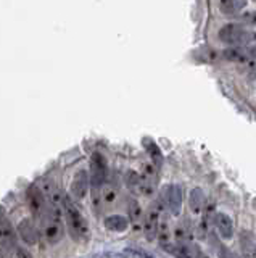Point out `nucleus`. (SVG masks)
<instances>
[{"label": "nucleus", "instance_id": "obj_28", "mask_svg": "<svg viewBox=\"0 0 256 258\" xmlns=\"http://www.w3.org/2000/svg\"><path fill=\"white\" fill-rule=\"evenodd\" d=\"M251 258H256V245L253 247V252H251Z\"/></svg>", "mask_w": 256, "mask_h": 258}, {"label": "nucleus", "instance_id": "obj_25", "mask_svg": "<svg viewBox=\"0 0 256 258\" xmlns=\"http://www.w3.org/2000/svg\"><path fill=\"white\" fill-rule=\"evenodd\" d=\"M246 50H248V55H250V58H256V44L251 45V47H248Z\"/></svg>", "mask_w": 256, "mask_h": 258}, {"label": "nucleus", "instance_id": "obj_23", "mask_svg": "<svg viewBox=\"0 0 256 258\" xmlns=\"http://www.w3.org/2000/svg\"><path fill=\"white\" fill-rule=\"evenodd\" d=\"M219 258H237V255H235L234 252H230L229 248L221 247V248H219Z\"/></svg>", "mask_w": 256, "mask_h": 258}, {"label": "nucleus", "instance_id": "obj_15", "mask_svg": "<svg viewBox=\"0 0 256 258\" xmlns=\"http://www.w3.org/2000/svg\"><path fill=\"white\" fill-rule=\"evenodd\" d=\"M143 147H145V150L148 152V155L151 158V161H153L155 168H161L163 166V161H164V157H163V152L161 149L158 147L156 142H153L151 139H143Z\"/></svg>", "mask_w": 256, "mask_h": 258}, {"label": "nucleus", "instance_id": "obj_1", "mask_svg": "<svg viewBox=\"0 0 256 258\" xmlns=\"http://www.w3.org/2000/svg\"><path fill=\"white\" fill-rule=\"evenodd\" d=\"M63 212H65L66 224L71 232V237L74 240H87L91 237L89 224H87L86 218L81 215V212L73 205L68 197H63Z\"/></svg>", "mask_w": 256, "mask_h": 258}, {"label": "nucleus", "instance_id": "obj_2", "mask_svg": "<svg viewBox=\"0 0 256 258\" xmlns=\"http://www.w3.org/2000/svg\"><path fill=\"white\" fill-rule=\"evenodd\" d=\"M218 37L224 44L240 47V45L250 44V42H253V40H256V31L248 29L238 23H229L219 29Z\"/></svg>", "mask_w": 256, "mask_h": 258}, {"label": "nucleus", "instance_id": "obj_21", "mask_svg": "<svg viewBox=\"0 0 256 258\" xmlns=\"http://www.w3.org/2000/svg\"><path fill=\"white\" fill-rule=\"evenodd\" d=\"M127 253H131V255H134L135 258H151L147 252H142V250H135V248H127L126 250Z\"/></svg>", "mask_w": 256, "mask_h": 258}, {"label": "nucleus", "instance_id": "obj_4", "mask_svg": "<svg viewBox=\"0 0 256 258\" xmlns=\"http://www.w3.org/2000/svg\"><path fill=\"white\" fill-rule=\"evenodd\" d=\"M163 220V207L161 204H151L145 215H143V221H142V228L143 234L148 240H155L158 239V231H159V224Z\"/></svg>", "mask_w": 256, "mask_h": 258}, {"label": "nucleus", "instance_id": "obj_14", "mask_svg": "<svg viewBox=\"0 0 256 258\" xmlns=\"http://www.w3.org/2000/svg\"><path fill=\"white\" fill-rule=\"evenodd\" d=\"M222 56L229 61L234 63H248L250 61V55H248L246 48L242 47H229L222 52Z\"/></svg>", "mask_w": 256, "mask_h": 258}, {"label": "nucleus", "instance_id": "obj_16", "mask_svg": "<svg viewBox=\"0 0 256 258\" xmlns=\"http://www.w3.org/2000/svg\"><path fill=\"white\" fill-rule=\"evenodd\" d=\"M127 216H129L131 223H134V224H139L140 221H143L142 207L139 205V202L135 199L127 200Z\"/></svg>", "mask_w": 256, "mask_h": 258}, {"label": "nucleus", "instance_id": "obj_9", "mask_svg": "<svg viewBox=\"0 0 256 258\" xmlns=\"http://www.w3.org/2000/svg\"><path fill=\"white\" fill-rule=\"evenodd\" d=\"M0 245L4 248L17 245V232H15L10 220L4 213H0Z\"/></svg>", "mask_w": 256, "mask_h": 258}, {"label": "nucleus", "instance_id": "obj_5", "mask_svg": "<svg viewBox=\"0 0 256 258\" xmlns=\"http://www.w3.org/2000/svg\"><path fill=\"white\" fill-rule=\"evenodd\" d=\"M161 199L173 215H179L184 202V187L179 184H167L161 189Z\"/></svg>", "mask_w": 256, "mask_h": 258}, {"label": "nucleus", "instance_id": "obj_18", "mask_svg": "<svg viewBox=\"0 0 256 258\" xmlns=\"http://www.w3.org/2000/svg\"><path fill=\"white\" fill-rule=\"evenodd\" d=\"M173 255L176 258H197V247H190V245H174Z\"/></svg>", "mask_w": 256, "mask_h": 258}, {"label": "nucleus", "instance_id": "obj_10", "mask_svg": "<svg viewBox=\"0 0 256 258\" xmlns=\"http://www.w3.org/2000/svg\"><path fill=\"white\" fill-rule=\"evenodd\" d=\"M214 224L216 229H218L219 236L222 239H232L234 237V223H232V218L226 213H218L214 218Z\"/></svg>", "mask_w": 256, "mask_h": 258}, {"label": "nucleus", "instance_id": "obj_26", "mask_svg": "<svg viewBox=\"0 0 256 258\" xmlns=\"http://www.w3.org/2000/svg\"><path fill=\"white\" fill-rule=\"evenodd\" d=\"M105 258H126L123 253H107Z\"/></svg>", "mask_w": 256, "mask_h": 258}, {"label": "nucleus", "instance_id": "obj_17", "mask_svg": "<svg viewBox=\"0 0 256 258\" xmlns=\"http://www.w3.org/2000/svg\"><path fill=\"white\" fill-rule=\"evenodd\" d=\"M246 5H248V2H245V0H222L219 4V8L224 13L234 15V13L242 12Z\"/></svg>", "mask_w": 256, "mask_h": 258}, {"label": "nucleus", "instance_id": "obj_13", "mask_svg": "<svg viewBox=\"0 0 256 258\" xmlns=\"http://www.w3.org/2000/svg\"><path fill=\"white\" fill-rule=\"evenodd\" d=\"M103 224H105L107 229L113 232H123L129 228V218H126L123 215H110L105 218Z\"/></svg>", "mask_w": 256, "mask_h": 258}, {"label": "nucleus", "instance_id": "obj_12", "mask_svg": "<svg viewBox=\"0 0 256 258\" xmlns=\"http://www.w3.org/2000/svg\"><path fill=\"white\" fill-rule=\"evenodd\" d=\"M18 232L21 239L25 240V244L28 245H34L37 244V231H36V226L31 220H23L18 224Z\"/></svg>", "mask_w": 256, "mask_h": 258}, {"label": "nucleus", "instance_id": "obj_8", "mask_svg": "<svg viewBox=\"0 0 256 258\" xmlns=\"http://www.w3.org/2000/svg\"><path fill=\"white\" fill-rule=\"evenodd\" d=\"M26 199H28V204H29V208L31 212L34 215L41 216L45 210V196L44 192L39 189L37 184H31L28 187V192H26Z\"/></svg>", "mask_w": 256, "mask_h": 258}, {"label": "nucleus", "instance_id": "obj_3", "mask_svg": "<svg viewBox=\"0 0 256 258\" xmlns=\"http://www.w3.org/2000/svg\"><path fill=\"white\" fill-rule=\"evenodd\" d=\"M60 207L63 205H50V212L47 213L45 220H44V236L49 244H57L61 240L63 234V224H61V213H60Z\"/></svg>", "mask_w": 256, "mask_h": 258}, {"label": "nucleus", "instance_id": "obj_20", "mask_svg": "<svg viewBox=\"0 0 256 258\" xmlns=\"http://www.w3.org/2000/svg\"><path fill=\"white\" fill-rule=\"evenodd\" d=\"M116 197H118V190L115 187H111V185L105 187V190H103V194H102L103 202H105V204H108V205L113 204V202L116 200Z\"/></svg>", "mask_w": 256, "mask_h": 258}, {"label": "nucleus", "instance_id": "obj_24", "mask_svg": "<svg viewBox=\"0 0 256 258\" xmlns=\"http://www.w3.org/2000/svg\"><path fill=\"white\" fill-rule=\"evenodd\" d=\"M243 21L250 23V24H256V10L251 12V13H248V15H245L243 16Z\"/></svg>", "mask_w": 256, "mask_h": 258}, {"label": "nucleus", "instance_id": "obj_7", "mask_svg": "<svg viewBox=\"0 0 256 258\" xmlns=\"http://www.w3.org/2000/svg\"><path fill=\"white\" fill-rule=\"evenodd\" d=\"M89 184H91V176L86 169H79V171L74 174L73 182H71V194L73 197L77 200H82L87 196V190H89Z\"/></svg>", "mask_w": 256, "mask_h": 258}, {"label": "nucleus", "instance_id": "obj_27", "mask_svg": "<svg viewBox=\"0 0 256 258\" xmlns=\"http://www.w3.org/2000/svg\"><path fill=\"white\" fill-rule=\"evenodd\" d=\"M197 258H210V256H208V255L203 252V250H200V248L197 247Z\"/></svg>", "mask_w": 256, "mask_h": 258}, {"label": "nucleus", "instance_id": "obj_11", "mask_svg": "<svg viewBox=\"0 0 256 258\" xmlns=\"http://www.w3.org/2000/svg\"><path fill=\"white\" fill-rule=\"evenodd\" d=\"M189 207H190V212L194 215H202V212L206 207V197L203 190L200 187H195L190 190V196H189Z\"/></svg>", "mask_w": 256, "mask_h": 258}, {"label": "nucleus", "instance_id": "obj_22", "mask_svg": "<svg viewBox=\"0 0 256 258\" xmlns=\"http://www.w3.org/2000/svg\"><path fill=\"white\" fill-rule=\"evenodd\" d=\"M17 258H33V253L25 247H17Z\"/></svg>", "mask_w": 256, "mask_h": 258}, {"label": "nucleus", "instance_id": "obj_19", "mask_svg": "<svg viewBox=\"0 0 256 258\" xmlns=\"http://www.w3.org/2000/svg\"><path fill=\"white\" fill-rule=\"evenodd\" d=\"M126 184L129 189L134 190H140V185H142V176L137 171H127L126 173Z\"/></svg>", "mask_w": 256, "mask_h": 258}, {"label": "nucleus", "instance_id": "obj_6", "mask_svg": "<svg viewBox=\"0 0 256 258\" xmlns=\"http://www.w3.org/2000/svg\"><path fill=\"white\" fill-rule=\"evenodd\" d=\"M107 177V160L102 153L95 152L91 158V182L94 189H99Z\"/></svg>", "mask_w": 256, "mask_h": 258}]
</instances>
